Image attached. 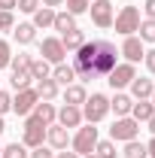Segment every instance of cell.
Instances as JSON below:
<instances>
[{
    "mask_svg": "<svg viewBox=\"0 0 155 158\" xmlns=\"http://www.w3.org/2000/svg\"><path fill=\"white\" fill-rule=\"evenodd\" d=\"M119 49L110 40H85L73 55V73L82 82H94V79H107L110 70L119 64Z\"/></svg>",
    "mask_w": 155,
    "mask_h": 158,
    "instance_id": "6da1fadb",
    "label": "cell"
},
{
    "mask_svg": "<svg viewBox=\"0 0 155 158\" xmlns=\"http://www.w3.org/2000/svg\"><path fill=\"white\" fill-rule=\"evenodd\" d=\"M107 113H110V98H107V94H91V98H85L82 118H85L88 125H97L100 118H107Z\"/></svg>",
    "mask_w": 155,
    "mask_h": 158,
    "instance_id": "7a4b0ae2",
    "label": "cell"
},
{
    "mask_svg": "<svg viewBox=\"0 0 155 158\" xmlns=\"http://www.w3.org/2000/svg\"><path fill=\"white\" fill-rule=\"evenodd\" d=\"M140 9L137 6H122V12H119L116 19H113V24H116L119 34H125V37H131V34H137V27H140Z\"/></svg>",
    "mask_w": 155,
    "mask_h": 158,
    "instance_id": "3957f363",
    "label": "cell"
},
{
    "mask_svg": "<svg viewBox=\"0 0 155 158\" xmlns=\"http://www.w3.org/2000/svg\"><path fill=\"white\" fill-rule=\"evenodd\" d=\"M137 134H140V122H134L131 116L116 118V122H113V128H110V137H113V143H116V140H122V143L137 140Z\"/></svg>",
    "mask_w": 155,
    "mask_h": 158,
    "instance_id": "277c9868",
    "label": "cell"
},
{
    "mask_svg": "<svg viewBox=\"0 0 155 158\" xmlns=\"http://www.w3.org/2000/svg\"><path fill=\"white\" fill-rule=\"evenodd\" d=\"M70 143H73V152H76V155H88V152H94V146H97V128H94V125L79 128L76 137L70 140Z\"/></svg>",
    "mask_w": 155,
    "mask_h": 158,
    "instance_id": "5b68a950",
    "label": "cell"
},
{
    "mask_svg": "<svg viewBox=\"0 0 155 158\" xmlns=\"http://www.w3.org/2000/svg\"><path fill=\"white\" fill-rule=\"evenodd\" d=\"M43 140H46V125H40L34 116H27V122H24V134H21V143H24L27 149H37V146H43Z\"/></svg>",
    "mask_w": 155,
    "mask_h": 158,
    "instance_id": "8992f818",
    "label": "cell"
},
{
    "mask_svg": "<svg viewBox=\"0 0 155 158\" xmlns=\"http://www.w3.org/2000/svg\"><path fill=\"white\" fill-rule=\"evenodd\" d=\"M40 103V94L37 88H21V91H15V98H12V110L19 113V116H31V110Z\"/></svg>",
    "mask_w": 155,
    "mask_h": 158,
    "instance_id": "52a82bcc",
    "label": "cell"
},
{
    "mask_svg": "<svg viewBox=\"0 0 155 158\" xmlns=\"http://www.w3.org/2000/svg\"><path fill=\"white\" fill-rule=\"evenodd\" d=\"M137 76V70H134V64H128V61H125V64H116V67H113V70H110V76H107V82H110V85H113V88H125V85H131V79Z\"/></svg>",
    "mask_w": 155,
    "mask_h": 158,
    "instance_id": "ba28073f",
    "label": "cell"
},
{
    "mask_svg": "<svg viewBox=\"0 0 155 158\" xmlns=\"http://www.w3.org/2000/svg\"><path fill=\"white\" fill-rule=\"evenodd\" d=\"M88 12H91V21L97 27H110L113 24V3L110 0H94L88 6Z\"/></svg>",
    "mask_w": 155,
    "mask_h": 158,
    "instance_id": "9c48e42d",
    "label": "cell"
},
{
    "mask_svg": "<svg viewBox=\"0 0 155 158\" xmlns=\"http://www.w3.org/2000/svg\"><path fill=\"white\" fill-rule=\"evenodd\" d=\"M119 55H125V61L128 64H137V61L146 55V49H143V40L140 37H125V43H122V49H119Z\"/></svg>",
    "mask_w": 155,
    "mask_h": 158,
    "instance_id": "30bf717a",
    "label": "cell"
},
{
    "mask_svg": "<svg viewBox=\"0 0 155 158\" xmlns=\"http://www.w3.org/2000/svg\"><path fill=\"white\" fill-rule=\"evenodd\" d=\"M40 55L49 61V64H61L67 52H64L61 40H55V37H46V40H43V46H40Z\"/></svg>",
    "mask_w": 155,
    "mask_h": 158,
    "instance_id": "8fae6325",
    "label": "cell"
},
{
    "mask_svg": "<svg viewBox=\"0 0 155 158\" xmlns=\"http://www.w3.org/2000/svg\"><path fill=\"white\" fill-rule=\"evenodd\" d=\"M79 122H82V110H79V106L64 103L58 110V125H64V128H79Z\"/></svg>",
    "mask_w": 155,
    "mask_h": 158,
    "instance_id": "7c38bea8",
    "label": "cell"
},
{
    "mask_svg": "<svg viewBox=\"0 0 155 158\" xmlns=\"http://www.w3.org/2000/svg\"><path fill=\"white\" fill-rule=\"evenodd\" d=\"M31 116L37 118L40 125H46V128H49V125H55V118H58V110H55L49 100H43V103H37V106L31 110Z\"/></svg>",
    "mask_w": 155,
    "mask_h": 158,
    "instance_id": "4fadbf2b",
    "label": "cell"
},
{
    "mask_svg": "<svg viewBox=\"0 0 155 158\" xmlns=\"http://www.w3.org/2000/svg\"><path fill=\"white\" fill-rule=\"evenodd\" d=\"M46 140H49L55 149H67L70 134H67V128H64V125H49V128H46Z\"/></svg>",
    "mask_w": 155,
    "mask_h": 158,
    "instance_id": "5bb4252c",
    "label": "cell"
},
{
    "mask_svg": "<svg viewBox=\"0 0 155 158\" xmlns=\"http://www.w3.org/2000/svg\"><path fill=\"white\" fill-rule=\"evenodd\" d=\"M152 79H143V76H134L131 79V94H134L137 100H149L152 98Z\"/></svg>",
    "mask_w": 155,
    "mask_h": 158,
    "instance_id": "9a60e30c",
    "label": "cell"
},
{
    "mask_svg": "<svg viewBox=\"0 0 155 158\" xmlns=\"http://www.w3.org/2000/svg\"><path fill=\"white\" fill-rule=\"evenodd\" d=\"M12 37H15V43H19V46H27V43H34V40H37V27H34L31 21L15 24V27H12Z\"/></svg>",
    "mask_w": 155,
    "mask_h": 158,
    "instance_id": "2e32d148",
    "label": "cell"
},
{
    "mask_svg": "<svg viewBox=\"0 0 155 158\" xmlns=\"http://www.w3.org/2000/svg\"><path fill=\"white\" fill-rule=\"evenodd\" d=\"M52 27H55L61 37H64V34L76 31V15H70V12H55V21H52Z\"/></svg>",
    "mask_w": 155,
    "mask_h": 158,
    "instance_id": "e0dca14e",
    "label": "cell"
},
{
    "mask_svg": "<svg viewBox=\"0 0 155 158\" xmlns=\"http://www.w3.org/2000/svg\"><path fill=\"white\" fill-rule=\"evenodd\" d=\"M52 79L58 82V85H73V79H76V73H73V67L70 64H55V70H52Z\"/></svg>",
    "mask_w": 155,
    "mask_h": 158,
    "instance_id": "ac0fdd59",
    "label": "cell"
},
{
    "mask_svg": "<svg viewBox=\"0 0 155 158\" xmlns=\"http://www.w3.org/2000/svg\"><path fill=\"white\" fill-rule=\"evenodd\" d=\"M152 116H155L152 100H140V103H134V106H131V118H134V122H149Z\"/></svg>",
    "mask_w": 155,
    "mask_h": 158,
    "instance_id": "d6986e66",
    "label": "cell"
},
{
    "mask_svg": "<svg viewBox=\"0 0 155 158\" xmlns=\"http://www.w3.org/2000/svg\"><path fill=\"white\" fill-rule=\"evenodd\" d=\"M37 94H40V100H52L55 94H58V82H55L52 76L37 79Z\"/></svg>",
    "mask_w": 155,
    "mask_h": 158,
    "instance_id": "ffe728a7",
    "label": "cell"
},
{
    "mask_svg": "<svg viewBox=\"0 0 155 158\" xmlns=\"http://www.w3.org/2000/svg\"><path fill=\"white\" fill-rule=\"evenodd\" d=\"M131 106H134V100L128 98V94H116V98L110 100V110H116V116H131Z\"/></svg>",
    "mask_w": 155,
    "mask_h": 158,
    "instance_id": "44dd1931",
    "label": "cell"
},
{
    "mask_svg": "<svg viewBox=\"0 0 155 158\" xmlns=\"http://www.w3.org/2000/svg\"><path fill=\"white\" fill-rule=\"evenodd\" d=\"M82 43H85V34H82V31H70V34H64V37H61V46H64V52H76L79 46H82Z\"/></svg>",
    "mask_w": 155,
    "mask_h": 158,
    "instance_id": "7402d4cb",
    "label": "cell"
},
{
    "mask_svg": "<svg viewBox=\"0 0 155 158\" xmlns=\"http://www.w3.org/2000/svg\"><path fill=\"white\" fill-rule=\"evenodd\" d=\"M52 21H55V9H49V6H40L37 12H34V27H52Z\"/></svg>",
    "mask_w": 155,
    "mask_h": 158,
    "instance_id": "603a6c76",
    "label": "cell"
},
{
    "mask_svg": "<svg viewBox=\"0 0 155 158\" xmlns=\"http://www.w3.org/2000/svg\"><path fill=\"white\" fill-rule=\"evenodd\" d=\"M85 88L82 85H67V91H64V103H73V106H79V103H85Z\"/></svg>",
    "mask_w": 155,
    "mask_h": 158,
    "instance_id": "cb8c5ba5",
    "label": "cell"
},
{
    "mask_svg": "<svg viewBox=\"0 0 155 158\" xmlns=\"http://www.w3.org/2000/svg\"><path fill=\"white\" fill-rule=\"evenodd\" d=\"M125 158H149L146 143H140V140H128V143H125Z\"/></svg>",
    "mask_w": 155,
    "mask_h": 158,
    "instance_id": "d4e9b609",
    "label": "cell"
},
{
    "mask_svg": "<svg viewBox=\"0 0 155 158\" xmlns=\"http://www.w3.org/2000/svg\"><path fill=\"white\" fill-rule=\"evenodd\" d=\"M31 76H34V79H46V76H52V67H49V61H46V58H34V61H31Z\"/></svg>",
    "mask_w": 155,
    "mask_h": 158,
    "instance_id": "484cf974",
    "label": "cell"
},
{
    "mask_svg": "<svg viewBox=\"0 0 155 158\" xmlns=\"http://www.w3.org/2000/svg\"><path fill=\"white\" fill-rule=\"evenodd\" d=\"M31 70H12V79H9V82H12V88H15V91H21V88H31Z\"/></svg>",
    "mask_w": 155,
    "mask_h": 158,
    "instance_id": "4316f807",
    "label": "cell"
},
{
    "mask_svg": "<svg viewBox=\"0 0 155 158\" xmlns=\"http://www.w3.org/2000/svg\"><path fill=\"white\" fill-rule=\"evenodd\" d=\"M137 34H140L143 43H155V19H143L140 27H137Z\"/></svg>",
    "mask_w": 155,
    "mask_h": 158,
    "instance_id": "83f0119b",
    "label": "cell"
},
{
    "mask_svg": "<svg viewBox=\"0 0 155 158\" xmlns=\"http://www.w3.org/2000/svg\"><path fill=\"white\" fill-rule=\"evenodd\" d=\"M94 155L97 158H116V143H113V140H97Z\"/></svg>",
    "mask_w": 155,
    "mask_h": 158,
    "instance_id": "f1b7e54d",
    "label": "cell"
},
{
    "mask_svg": "<svg viewBox=\"0 0 155 158\" xmlns=\"http://www.w3.org/2000/svg\"><path fill=\"white\" fill-rule=\"evenodd\" d=\"M3 158H27V146L24 143H9V146H3Z\"/></svg>",
    "mask_w": 155,
    "mask_h": 158,
    "instance_id": "f546056e",
    "label": "cell"
},
{
    "mask_svg": "<svg viewBox=\"0 0 155 158\" xmlns=\"http://www.w3.org/2000/svg\"><path fill=\"white\" fill-rule=\"evenodd\" d=\"M64 3H67V12H70V15H82V12H88V6H91L88 0H64Z\"/></svg>",
    "mask_w": 155,
    "mask_h": 158,
    "instance_id": "4dcf8cb0",
    "label": "cell"
},
{
    "mask_svg": "<svg viewBox=\"0 0 155 158\" xmlns=\"http://www.w3.org/2000/svg\"><path fill=\"white\" fill-rule=\"evenodd\" d=\"M31 55H15V58L9 61V67H12V70H31Z\"/></svg>",
    "mask_w": 155,
    "mask_h": 158,
    "instance_id": "1f68e13d",
    "label": "cell"
},
{
    "mask_svg": "<svg viewBox=\"0 0 155 158\" xmlns=\"http://www.w3.org/2000/svg\"><path fill=\"white\" fill-rule=\"evenodd\" d=\"M15 6H19V12H27V15H34V12H37L43 3H40V0H19Z\"/></svg>",
    "mask_w": 155,
    "mask_h": 158,
    "instance_id": "d6a6232c",
    "label": "cell"
},
{
    "mask_svg": "<svg viewBox=\"0 0 155 158\" xmlns=\"http://www.w3.org/2000/svg\"><path fill=\"white\" fill-rule=\"evenodd\" d=\"M9 61H12V49H9V43H3V40H0V70H3V67H9Z\"/></svg>",
    "mask_w": 155,
    "mask_h": 158,
    "instance_id": "836d02e7",
    "label": "cell"
},
{
    "mask_svg": "<svg viewBox=\"0 0 155 158\" xmlns=\"http://www.w3.org/2000/svg\"><path fill=\"white\" fill-rule=\"evenodd\" d=\"M12 27H15L12 12H0V31H12Z\"/></svg>",
    "mask_w": 155,
    "mask_h": 158,
    "instance_id": "e575fe53",
    "label": "cell"
},
{
    "mask_svg": "<svg viewBox=\"0 0 155 158\" xmlns=\"http://www.w3.org/2000/svg\"><path fill=\"white\" fill-rule=\"evenodd\" d=\"M9 110H12V98H9L6 91H0V116H6Z\"/></svg>",
    "mask_w": 155,
    "mask_h": 158,
    "instance_id": "d590c367",
    "label": "cell"
},
{
    "mask_svg": "<svg viewBox=\"0 0 155 158\" xmlns=\"http://www.w3.org/2000/svg\"><path fill=\"white\" fill-rule=\"evenodd\" d=\"M143 61H146V67H149V73H155V49H149V52L143 55Z\"/></svg>",
    "mask_w": 155,
    "mask_h": 158,
    "instance_id": "8d00e7d4",
    "label": "cell"
},
{
    "mask_svg": "<svg viewBox=\"0 0 155 158\" xmlns=\"http://www.w3.org/2000/svg\"><path fill=\"white\" fill-rule=\"evenodd\" d=\"M19 0H0V12H12Z\"/></svg>",
    "mask_w": 155,
    "mask_h": 158,
    "instance_id": "74e56055",
    "label": "cell"
},
{
    "mask_svg": "<svg viewBox=\"0 0 155 158\" xmlns=\"http://www.w3.org/2000/svg\"><path fill=\"white\" fill-rule=\"evenodd\" d=\"M31 158H52V152H49V149H43V146H37V149L31 152Z\"/></svg>",
    "mask_w": 155,
    "mask_h": 158,
    "instance_id": "f35d334b",
    "label": "cell"
},
{
    "mask_svg": "<svg viewBox=\"0 0 155 158\" xmlns=\"http://www.w3.org/2000/svg\"><path fill=\"white\" fill-rule=\"evenodd\" d=\"M143 12H146V19H155V0H146V6H143Z\"/></svg>",
    "mask_w": 155,
    "mask_h": 158,
    "instance_id": "ab89813d",
    "label": "cell"
},
{
    "mask_svg": "<svg viewBox=\"0 0 155 158\" xmlns=\"http://www.w3.org/2000/svg\"><path fill=\"white\" fill-rule=\"evenodd\" d=\"M40 3H43V6H49V9H55V6H61V3H64V0H40Z\"/></svg>",
    "mask_w": 155,
    "mask_h": 158,
    "instance_id": "60d3db41",
    "label": "cell"
},
{
    "mask_svg": "<svg viewBox=\"0 0 155 158\" xmlns=\"http://www.w3.org/2000/svg\"><path fill=\"white\" fill-rule=\"evenodd\" d=\"M146 152H149V158H155V137L146 143Z\"/></svg>",
    "mask_w": 155,
    "mask_h": 158,
    "instance_id": "b9f144b4",
    "label": "cell"
},
{
    "mask_svg": "<svg viewBox=\"0 0 155 158\" xmlns=\"http://www.w3.org/2000/svg\"><path fill=\"white\" fill-rule=\"evenodd\" d=\"M52 158H79V155H76V152H64V149H61L58 155H52Z\"/></svg>",
    "mask_w": 155,
    "mask_h": 158,
    "instance_id": "7bdbcfd3",
    "label": "cell"
},
{
    "mask_svg": "<svg viewBox=\"0 0 155 158\" xmlns=\"http://www.w3.org/2000/svg\"><path fill=\"white\" fill-rule=\"evenodd\" d=\"M146 125H149V131H152V137H155V116L149 118V122H146Z\"/></svg>",
    "mask_w": 155,
    "mask_h": 158,
    "instance_id": "ee69618b",
    "label": "cell"
},
{
    "mask_svg": "<svg viewBox=\"0 0 155 158\" xmlns=\"http://www.w3.org/2000/svg\"><path fill=\"white\" fill-rule=\"evenodd\" d=\"M3 131H6V122H3V116H0V134H3Z\"/></svg>",
    "mask_w": 155,
    "mask_h": 158,
    "instance_id": "f6af8a7d",
    "label": "cell"
},
{
    "mask_svg": "<svg viewBox=\"0 0 155 158\" xmlns=\"http://www.w3.org/2000/svg\"><path fill=\"white\" fill-rule=\"evenodd\" d=\"M149 100H152V106H155V88H152V98H149Z\"/></svg>",
    "mask_w": 155,
    "mask_h": 158,
    "instance_id": "bcb514c9",
    "label": "cell"
},
{
    "mask_svg": "<svg viewBox=\"0 0 155 158\" xmlns=\"http://www.w3.org/2000/svg\"><path fill=\"white\" fill-rule=\"evenodd\" d=\"M85 158H97V155H94V152H88V155H85Z\"/></svg>",
    "mask_w": 155,
    "mask_h": 158,
    "instance_id": "7dc6e473",
    "label": "cell"
},
{
    "mask_svg": "<svg viewBox=\"0 0 155 158\" xmlns=\"http://www.w3.org/2000/svg\"><path fill=\"white\" fill-rule=\"evenodd\" d=\"M0 158H3V146H0Z\"/></svg>",
    "mask_w": 155,
    "mask_h": 158,
    "instance_id": "c3c4849f",
    "label": "cell"
}]
</instances>
